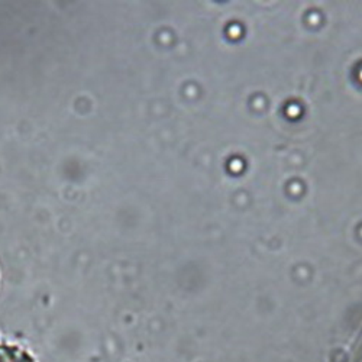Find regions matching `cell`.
<instances>
[{
    "instance_id": "cell-1",
    "label": "cell",
    "mask_w": 362,
    "mask_h": 362,
    "mask_svg": "<svg viewBox=\"0 0 362 362\" xmlns=\"http://www.w3.org/2000/svg\"><path fill=\"white\" fill-rule=\"evenodd\" d=\"M0 362H37L34 355L26 349L12 345V344H0Z\"/></svg>"
}]
</instances>
